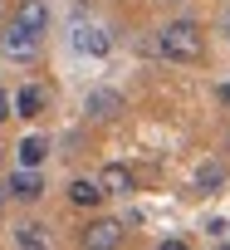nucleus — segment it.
Listing matches in <instances>:
<instances>
[{"instance_id": "1", "label": "nucleus", "mask_w": 230, "mask_h": 250, "mask_svg": "<svg viewBox=\"0 0 230 250\" xmlns=\"http://www.w3.org/2000/svg\"><path fill=\"white\" fill-rule=\"evenodd\" d=\"M157 49L167 59H176V64H196L206 54V30L196 20H172V25L157 30Z\"/></svg>"}, {"instance_id": "12", "label": "nucleus", "mask_w": 230, "mask_h": 250, "mask_svg": "<svg viewBox=\"0 0 230 250\" xmlns=\"http://www.w3.org/2000/svg\"><path fill=\"white\" fill-rule=\"evenodd\" d=\"M44 157H49V143H44V138H25V143H20V162H25V167H39Z\"/></svg>"}, {"instance_id": "9", "label": "nucleus", "mask_w": 230, "mask_h": 250, "mask_svg": "<svg viewBox=\"0 0 230 250\" xmlns=\"http://www.w3.org/2000/svg\"><path fill=\"white\" fill-rule=\"evenodd\" d=\"M69 201L93 211V206L103 201V187H98V177H74V182H69Z\"/></svg>"}, {"instance_id": "15", "label": "nucleus", "mask_w": 230, "mask_h": 250, "mask_svg": "<svg viewBox=\"0 0 230 250\" xmlns=\"http://www.w3.org/2000/svg\"><path fill=\"white\" fill-rule=\"evenodd\" d=\"M220 103H230V83H220Z\"/></svg>"}, {"instance_id": "4", "label": "nucleus", "mask_w": 230, "mask_h": 250, "mask_svg": "<svg viewBox=\"0 0 230 250\" xmlns=\"http://www.w3.org/2000/svg\"><path fill=\"white\" fill-rule=\"evenodd\" d=\"M83 108H88V118H98V123H113V118L123 113V93H113V88H88Z\"/></svg>"}, {"instance_id": "10", "label": "nucleus", "mask_w": 230, "mask_h": 250, "mask_svg": "<svg viewBox=\"0 0 230 250\" xmlns=\"http://www.w3.org/2000/svg\"><path fill=\"white\" fill-rule=\"evenodd\" d=\"M39 108H44V88H39V83H25L20 98H15V113H20V118H39Z\"/></svg>"}, {"instance_id": "3", "label": "nucleus", "mask_w": 230, "mask_h": 250, "mask_svg": "<svg viewBox=\"0 0 230 250\" xmlns=\"http://www.w3.org/2000/svg\"><path fill=\"white\" fill-rule=\"evenodd\" d=\"M123 240H128L123 221H108V216L78 230V245H88V250H113V245H123Z\"/></svg>"}, {"instance_id": "13", "label": "nucleus", "mask_w": 230, "mask_h": 250, "mask_svg": "<svg viewBox=\"0 0 230 250\" xmlns=\"http://www.w3.org/2000/svg\"><path fill=\"white\" fill-rule=\"evenodd\" d=\"M220 182H225V167H220V162H211V167L196 172V187H201V191H215Z\"/></svg>"}, {"instance_id": "6", "label": "nucleus", "mask_w": 230, "mask_h": 250, "mask_svg": "<svg viewBox=\"0 0 230 250\" xmlns=\"http://www.w3.org/2000/svg\"><path fill=\"white\" fill-rule=\"evenodd\" d=\"M15 25L30 30V35H49V5H44V0H20Z\"/></svg>"}, {"instance_id": "16", "label": "nucleus", "mask_w": 230, "mask_h": 250, "mask_svg": "<svg viewBox=\"0 0 230 250\" xmlns=\"http://www.w3.org/2000/svg\"><path fill=\"white\" fill-rule=\"evenodd\" d=\"M220 30H225V40H230V10H225V20H220Z\"/></svg>"}, {"instance_id": "19", "label": "nucleus", "mask_w": 230, "mask_h": 250, "mask_svg": "<svg viewBox=\"0 0 230 250\" xmlns=\"http://www.w3.org/2000/svg\"><path fill=\"white\" fill-rule=\"evenodd\" d=\"M0 152H5V147H0Z\"/></svg>"}, {"instance_id": "7", "label": "nucleus", "mask_w": 230, "mask_h": 250, "mask_svg": "<svg viewBox=\"0 0 230 250\" xmlns=\"http://www.w3.org/2000/svg\"><path fill=\"white\" fill-rule=\"evenodd\" d=\"M74 49H78V54H93V59H103V54L113 49V40H108L98 25H78V30H74Z\"/></svg>"}, {"instance_id": "11", "label": "nucleus", "mask_w": 230, "mask_h": 250, "mask_svg": "<svg viewBox=\"0 0 230 250\" xmlns=\"http://www.w3.org/2000/svg\"><path fill=\"white\" fill-rule=\"evenodd\" d=\"M15 240H20L25 250H39V245H49V226H44V221H25V226L15 230Z\"/></svg>"}, {"instance_id": "18", "label": "nucleus", "mask_w": 230, "mask_h": 250, "mask_svg": "<svg viewBox=\"0 0 230 250\" xmlns=\"http://www.w3.org/2000/svg\"><path fill=\"white\" fill-rule=\"evenodd\" d=\"M157 5H167V0H157Z\"/></svg>"}, {"instance_id": "5", "label": "nucleus", "mask_w": 230, "mask_h": 250, "mask_svg": "<svg viewBox=\"0 0 230 250\" xmlns=\"http://www.w3.org/2000/svg\"><path fill=\"white\" fill-rule=\"evenodd\" d=\"M98 187H103V196H128V191L137 187V177H133L123 162H108V167L98 172Z\"/></svg>"}, {"instance_id": "17", "label": "nucleus", "mask_w": 230, "mask_h": 250, "mask_svg": "<svg viewBox=\"0 0 230 250\" xmlns=\"http://www.w3.org/2000/svg\"><path fill=\"white\" fill-rule=\"evenodd\" d=\"M0 211H5V187H0Z\"/></svg>"}, {"instance_id": "2", "label": "nucleus", "mask_w": 230, "mask_h": 250, "mask_svg": "<svg viewBox=\"0 0 230 250\" xmlns=\"http://www.w3.org/2000/svg\"><path fill=\"white\" fill-rule=\"evenodd\" d=\"M0 54L15 59V64H30V59L39 54V35H30V30H20V25L10 20V25H5V35H0Z\"/></svg>"}, {"instance_id": "14", "label": "nucleus", "mask_w": 230, "mask_h": 250, "mask_svg": "<svg viewBox=\"0 0 230 250\" xmlns=\"http://www.w3.org/2000/svg\"><path fill=\"white\" fill-rule=\"evenodd\" d=\"M5 118H10V98H5V93H0V123H5Z\"/></svg>"}, {"instance_id": "8", "label": "nucleus", "mask_w": 230, "mask_h": 250, "mask_svg": "<svg viewBox=\"0 0 230 250\" xmlns=\"http://www.w3.org/2000/svg\"><path fill=\"white\" fill-rule=\"evenodd\" d=\"M5 196H15V201H39V196H44V182L35 177V167H25V172H15V177H10Z\"/></svg>"}]
</instances>
